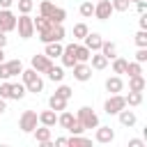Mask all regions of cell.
<instances>
[{
	"mask_svg": "<svg viewBox=\"0 0 147 147\" xmlns=\"http://www.w3.org/2000/svg\"><path fill=\"white\" fill-rule=\"evenodd\" d=\"M83 41H85L83 46H87V48L94 53V51H99V48H101V41H103V39H101V34H99V32H87V34L83 37Z\"/></svg>",
	"mask_w": 147,
	"mask_h": 147,
	"instance_id": "14",
	"label": "cell"
},
{
	"mask_svg": "<svg viewBox=\"0 0 147 147\" xmlns=\"http://www.w3.org/2000/svg\"><path fill=\"white\" fill-rule=\"evenodd\" d=\"M129 147H145V142H142L140 138H131V140H129Z\"/></svg>",
	"mask_w": 147,
	"mask_h": 147,
	"instance_id": "46",
	"label": "cell"
},
{
	"mask_svg": "<svg viewBox=\"0 0 147 147\" xmlns=\"http://www.w3.org/2000/svg\"><path fill=\"white\" fill-rule=\"evenodd\" d=\"M37 124H39V115L34 110H23V115L18 117V129L23 133H32L37 129Z\"/></svg>",
	"mask_w": 147,
	"mask_h": 147,
	"instance_id": "4",
	"label": "cell"
},
{
	"mask_svg": "<svg viewBox=\"0 0 147 147\" xmlns=\"http://www.w3.org/2000/svg\"><path fill=\"white\" fill-rule=\"evenodd\" d=\"M94 140L96 142H101V145H108V142H113L115 140V131L110 129V126H96V133H94Z\"/></svg>",
	"mask_w": 147,
	"mask_h": 147,
	"instance_id": "12",
	"label": "cell"
},
{
	"mask_svg": "<svg viewBox=\"0 0 147 147\" xmlns=\"http://www.w3.org/2000/svg\"><path fill=\"white\" fill-rule=\"evenodd\" d=\"M32 23H34V32H41V30H46L48 25H51V21L46 18V16H37V18H32Z\"/></svg>",
	"mask_w": 147,
	"mask_h": 147,
	"instance_id": "32",
	"label": "cell"
},
{
	"mask_svg": "<svg viewBox=\"0 0 147 147\" xmlns=\"http://www.w3.org/2000/svg\"><path fill=\"white\" fill-rule=\"evenodd\" d=\"M55 94H57V96H62V99H67V101H69V99H71V94H74V90H71V87H69V85H60V87H57V90H55Z\"/></svg>",
	"mask_w": 147,
	"mask_h": 147,
	"instance_id": "37",
	"label": "cell"
},
{
	"mask_svg": "<svg viewBox=\"0 0 147 147\" xmlns=\"http://www.w3.org/2000/svg\"><path fill=\"white\" fill-rule=\"evenodd\" d=\"M138 25H140V30H147V14H145V11L140 14V18H138Z\"/></svg>",
	"mask_w": 147,
	"mask_h": 147,
	"instance_id": "45",
	"label": "cell"
},
{
	"mask_svg": "<svg viewBox=\"0 0 147 147\" xmlns=\"http://www.w3.org/2000/svg\"><path fill=\"white\" fill-rule=\"evenodd\" d=\"M145 78H142V74H138V76H129V90H133V92H142L145 90Z\"/></svg>",
	"mask_w": 147,
	"mask_h": 147,
	"instance_id": "21",
	"label": "cell"
},
{
	"mask_svg": "<svg viewBox=\"0 0 147 147\" xmlns=\"http://www.w3.org/2000/svg\"><path fill=\"white\" fill-rule=\"evenodd\" d=\"M60 60H62V67H74L76 64V44H67L64 48H62V55H60Z\"/></svg>",
	"mask_w": 147,
	"mask_h": 147,
	"instance_id": "10",
	"label": "cell"
},
{
	"mask_svg": "<svg viewBox=\"0 0 147 147\" xmlns=\"http://www.w3.org/2000/svg\"><path fill=\"white\" fill-rule=\"evenodd\" d=\"M32 136H34V140L39 142V145H44V147H51L53 142H51V126H39V129H34L32 131Z\"/></svg>",
	"mask_w": 147,
	"mask_h": 147,
	"instance_id": "13",
	"label": "cell"
},
{
	"mask_svg": "<svg viewBox=\"0 0 147 147\" xmlns=\"http://www.w3.org/2000/svg\"><path fill=\"white\" fill-rule=\"evenodd\" d=\"M39 124H44V126H51V129H53V126L57 124V113H55V110H51V108H48V110H41V113H39Z\"/></svg>",
	"mask_w": 147,
	"mask_h": 147,
	"instance_id": "17",
	"label": "cell"
},
{
	"mask_svg": "<svg viewBox=\"0 0 147 147\" xmlns=\"http://www.w3.org/2000/svg\"><path fill=\"white\" fill-rule=\"evenodd\" d=\"M21 78H23V85H25V90L28 92H41L44 90V80H41V76L30 67V69H23L21 71Z\"/></svg>",
	"mask_w": 147,
	"mask_h": 147,
	"instance_id": "1",
	"label": "cell"
},
{
	"mask_svg": "<svg viewBox=\"0 0 147 147\" xmlns=\"http://www.w3.org/2000/svg\"><path fill=\"white\" fill-rule=\"evenodd\" d=\"M78 11H80V16H83V18L94 16V2H92V0H85V2L78 7Z\"/></svg>",
	"mask_w": 147,
	"mask_h": 147,
	"instance_id": "30",
	"label": "cell"
},
{
	"mask_svg": "<svg viewBox=\"0 0 147 147\" xmlns=\"http://www.w3.org/2000/svg\"><path fill=\"white\" fill-rule=\"evenodd\" d=\"M136 44H138V48H147V30H140L136 37Z\"/></svg>",
	"mask_w": 147,
	"mask_h": 147,
	"instance_id": "39",
	"label": "cell"
},
{
	"mask_svg": "<svg viewBox=\"0 0 147 147\" xmlns=\"http://www.w3.org/2000/svg\"><path fill=\"white\" fill-rule=\"evenodd\" d=\"M14 5V0H0V9H9Z\"/></svg>",
	"mask_w": 147,
	"mask_h": 147,
	"instance_id": "48",
	"label": "cell"
},
{
	"mask_svg": "<svg viewBox=\"0 0 147 147\" xmlns=\"http://www.w3.org/2000/svg\"><path fill=\"white\" fill-rule=\"evenodd\" d=\"M126 64H129V60H124V57H113V74H126Z\"/></svg>",
	"mask_w": 147,
	"mask_h": 147,
	"instance_id": "28",
	"label": "cell"
},
{
	"mask_svg": "<svg viewBox=\"0 0 147 147\" xmlns=\"http://www.w3.org/2000/svg\"><path fill=\"white\" fill-rule=\"evenodd\" d=\"M37 34H39V39L44 44H48V41H62L64 39V28H62V23H51L46 30H41Z\"/></svg>",
	"mask_w": 147,
	"mask_h": 147,
	"instance_id": "3",
	"label": "cell"
},
{
	"mask_svg": "<svg viewBox=\"0 0 147 147\" xmlns=\"http://www.w3.org/2000/svg\"><path fill=\"white\" fill-rule=\"evenodd\" d=\"M94 16H96L99 21H108V18L113 16V5H110V0H96V2H94Z\"/></svg>",
	"mask_w": 147,
	"mask_h": 147,
	"instance_id": "9",
	"label": "cell"
},
{
	"mask_svg": "<svg viewBox=\"0 0 147 147\" xmlns=\"http://www.w3.org/2000/svg\"><path fill=\"white\" fill-rule=\"evenodd\" d=\"M92 140L90 138H83L80 133L78 136H71V138H67V145H90Z\"/></svg>",
	"mask_w": 147,
	"mask_h": 147,
	"instance_id": "38",
	"label": "cell"
},
{
	"mask_svg": "<svg viewBox=\"0 0 147 147\" xmlns=\"http://www.w3.org/2000/svg\"><path fill=\"white\" fill-rule=\"evenodd\" d=\"M30 64H32V69H34L37 74H46V71H48V67H51L53 62H51V57H48V55H32Z\"/></svg>",
	"mask_w": 147,
	"mask_h": 147,
	"instance_id": "11",
	"label": "cell"
},
{
	"mask_svg": "<svg viewBox=\"0 0 147 147\" xmlns=\"http://www.w3.org/2000/svg\"><path fill=\"white\" fill-rule=\"evenodd\" d=\"M0 96H2V99H11V83L5 80V83L0 85Z\"/></svg>",
	"mask_w": 147,
	"mask_h": 147,
	"instance_id": "41",
	"label": "cell"
},
{
	"mask_svg": "<svg viewBox=\"0 0 147 147\" xmlns=\"http://www.w3.org/2000/svg\"><path fill=\"white\" fill-rule=\"evenodd\" d=\"M124 99H126V106H133V108H136V106L142 103V92H133V90H129V94H126Z\"/></svg>",
	"mask_w": 147,
	"mask_h": 147,
	"instance_id": "29",
	"label": "cell"
},
{
	"mask_svg": "<svg viewBox=\"0 0 147 147\" xmlns=\"http://www.w3.org/2000/svg\"><path fill=\"white\" fill-rule=\"evenodd\" d=\"M126 74H129V76H138V74H142L140 62H129V64H126Z\"/></svg>",
	"mask_w": 147,
	"mask_h": 147,
	"instance_id": "40",
	"label": "cell"
},
{
	"mask_svg": "<svg viewBox=\"0 0 147 147\" xmlns=\"http://www.w3.org/2000/svg\"><path fill=\"white\" fill-rule=\"evenodd\" d=\"M136 62H147V48H138V53H136Z\"/></svg>",
	"mask_w": 147,
	"mask_h": 147,
	"instance_id": "43",
	"label": "cell"
},
{
	"mask_svg": "<svg viewBox=\"0 0 147 147\" xmlns=\"http://www.w3.org/2000/svg\"><path fill=\"white\" fill-rule=\"evenodd\" d=\"M16 30H18V37L21 39H30L34 34V23H32L30 14H21L16 18Z\"/></svg>",
	"mask_w": 147,
	"mask_h": 147,
	"instance_id": "5",
	"label": "cell"
},
{
	"mask_svg": "<svg viewBox=\"0 0 147 147\" xmlns=\"http://www.w3.org/2000/svg\"><path fill=\"white\" fill-rule=\"evenodd\" d=\"M0 78L2 80H9V71H7V64L5 62H0Z\"/></svg>",
	"mask_w": 147,
	"mask_h": 147,
	"instance_id": "44",
	"label": "cell"
},
{
	"mask_svg": "<svg viewBox=\"0 0 147 147\" xmlns=\"http://www.w3.org/2000/svg\"><path fill=\"white\" fill-rule=\"evenodd\" d=\"M71 69H74V78H76L78 83H87V80L92 78V67H90L87 62H76Z\"/></svg>",
	"mask_w": 147,
	"mask_h": 147,
	"instance_id": "8",
	"label": "cell"
},
{
	"mask_svg": "<svg viewBox=\"0 0 147 147\" xmlns=\"http://www.w3.org/2000/svg\"><path fill=\"white\" fill-rule=\"evenodd\" d=\"M48 108H51V110H55V113H60V110H64V108H67V99H62V96L53 94V96L48 99Z\"/></svg>",
	"mask_w": 147,
	"mask_h": 147,
	"instance_id": "24",
	"label": "cell"
},
{
	"mask_svg": "<svg viewBox=\"0 0 147 147\" xmlns=\"http://www.w3.org/2000/svg\"><path fill=\"white\" fill-rule=\"evenodd\" d=\"M76 119L83 124V129L87 131V129H96L99 126V115L90 108V106H83V108H78V115H76Z\"/></svg>",
	"mask_w": 147,
	"mask_h": 147,
	"instance_id": "2",
	"label": "cell"
},
{
	"mask_svg": "<svg viewBox=\"0 0 147 147\" xmlns=\"http://www.w3.org/2000/svg\"><path fill=\"white\" fill-rule=\"evenodd\" d=\"M5 110H7V99H2V96H0V115H2Z\"/></svg>",
	"mask_w": 147,
	"mask_h": 147,
	"instance_id": "49",
	"label": "cell"
},
{
	"mask_svg": "<svg viewBox=\"0 0 147 147\" xmlns=\"http://www.w3.org/2000/svg\"><path fill=\"white\" fill-rule=\"evenodd\" d=\"M106 90L110 92V94H119L122 90H124V80L115 74V76H110V78H106Z\"/></svg>",
	"mask_w": 147,
	"mask_h": 147,
	"instance_id": "15",
	"label": "cell"
},
{
	"mask_svg": "<svg viewBox=\"0 0 147 147\" xmlns=\"http://www.w3.org/2000/svg\"><path fill=\"white\" fill-rule=\"evenodd\" d=\"M53 9H55V5H53L51 0H41V5H39V14H41V16L48 18V14H51Z\"/></svg>",
	"mask_w": 147,
	"mask_h": 147,
	"instance_id": "35",
	"label": "cell"
},
{
	"mask_svg": "<svg viewBox=\"0 0 147 147\" xmlns=\"http://www.w3.org/2000/svg\"><path fill=\"white\" fill-rule=\"evenodd\" d=\"M16 5H18V11L21 14H30L32 9H34V2L32 0H14Z\"/></svg>",
	"mask_w": 147,
	"mask_h": 147,
	"instance_id": "33",
	"label": "cell"
},
{
	"mask_svg": "<svg viewBox=\"0 0 147 147\" xmlns=\"http://www.w3.org/2000/svg\"><path fill=\"white\" fill-rule=\"evenodd\" d=\"M87 32H90V28H87L85 23H76V25H74V37H76V39H83Z\"/></svg>",
	"mask_w": 147,
	"mask_h": 147,
	"instance_id": "36",
	"label": "cell"
},
{
	"mask_svg": "<svg viewBox=\"0 0 147 147\" xmlns=\"http://www.w3.org/2000/svg\"><path fill=\"white\" fill-rule=\"evenodd\" d=\"M0 62H5V53H2V48H0Z\"/></svg>",
	"mask_w": 147,
	"mask_h": 147,
	"instance_id": "51",
	"label": "cell"
},
{
	"mask_svg": "<svg viewBox=\"0 0 147 147\" xmlns=\"http://www.w3.org/2000/svg\"><path fill=\"white\" fill-rule=\"evenodd\" d=\"M7 46V37H5V32H0V48H5Z\"/></svg>",
	"mask_w": 147,
	"mask_h": 147,
	"instance_id": "50",
	"label": "cell"
},
{
	"mask_svg": "<svg viewBox=\"0 0 147 147\" xmlns=\"http://www.w3.org/2000/svg\"><path fill=\"white\" fill-rule=\"evenodd\" d=\"M99 53H103L108 60H113V57H117V46H115L113 41H101V48H99Z\"/></svg>",
	"mask_w": 147,
	"mask_h": 147,
	"instance_id": "23",
	"label": "cell"
},
{
	"mask_svg": "<svg viewBox=\"0 0 147 147\" xmlns=\"http://www.w3.org/2000/svg\"><path fill=\"white\" fill-rule=\"evenodd\" d=\"M136 9H138V14H142V11H147V2H145V0H140V2H136Z\"/></svg>",
	"mask_w": 147,
	"mask_h": 147,
	"instance_id": "47",
	"label": "cell"
},
{
	"mask_svg": "<svg viewBox=\"0 0 147 147\" xmlns=\"http://www.w3.org/2000/svg\"><path fill=\"white\" fill-rule=\"evenodd\" d=\"M92 2H96V0H92Z\"/></svg>",
	"mask_w": 147,
	"mask_h": 147,
	"instance_id": "52",
	"label": "cell"
},
{
	"mask_svg": "<svg viewBox=\"0 0 147 147\" xmlns=\"http://www.w3.org/2000/svg\"><path fill=\"white\" fill-rule=\"evenodd\" d=\"M90 55H92V51L87 46L76 44V62H90Z\"/></svg>",
	"mask_w": 147,
	"mask_h": 147,
	"instance_id": "25",
	"label": "cell"
},
{
	"mask_svg": "<svg viewBox=\"0 0 147 147\" xmlns=\"http://www.w3.org/2000/svg\"><path fill=\"white\" fill-rule=\"evenodd\" d=\"M25 92H28V90H25V85H23V83H11V99H16V101H18V99H23V96H25Z\"/></svg>",
	"mask_w": 147,
	"mask_h": 147,
	"instance_id": "31",
	"label": "cell"
},
{
	"mask_svg": "<svg viewBox=\"0 0 147 147\" xmlns=\"http://www.w3.org/2000/svg\"><path fill=\"white\" fill-rule=\"evenodd\" d=\"M46 76H48V80H53V83H62V80H64V69H62V67L51 64V67H48V71H46Z\"/></svg>",
	"mask_w": 147,
	"mask_h": 147,
	"instance_id": "20",
	"label": "cell"
},
{
	"mask_svg": "<svg viewBox=\"0 0 147 147\" xmlns=\"http://www.w3.org/2000/svg\"><path fill=\"white\" fill-rule=\"evenodd\" d=\"M16 14L11 9H0V32H11L16 30Z\"/></svg>",
	"mask_w": 147,
	"mask_h": 147,
	"instance_id": "7",
	"label": "cell"
},
{
	"mask_svg": "<svg viewBox=\"0 0 147 147\" xmlns=\"http://www.w3.org/2000/svg\"><path fill=\"white\" fill-rule=\"evenodd\" d=\"M64 18H67V11H64L62 7H55V9L48 14V21H51V23H64Z\"/></svg>",
	"mask_w": 147,
	"mask_h": 147,
	"instance_id": "27",
	"label": "cell"
},
{
	"mask_svg": "<svg viewBox=\"0 0 147 147\" xmlns=\"http://www.w3.org/2000/svg\"><path fill=\"white\" fill-rule=\"evenodd\" d=\"M74 122H76V117H74V115H71L67 108H64V110H60V115H57V124H60L62 129H69Z\"/></svg>",
	"mask_w": 147,
	"mask_h": 147,
	"instance_id": "22",
	"label": "cell"
},
{
	"mask_svg": "<svg viewBox=\"0 0 147 147\" xmlns=\"http://www.w3.org/2000/svg\"><path fill=\"white\" fill-rule=\"evenodd\" d=\"M5 64H7L9 78H14V76H21V71H23V62H21V60H9V62H5Z\"/></svg>",
	"mask_w": 147,
	"mask_h": 147,
	"instance_id": "26",
	"label": "cell"
},
{
	"mask_svg": "<svg viewBox=\"0 0 147 147\" xmlns=\"http://www.w3.org/2000/svg\"><path fill=\"white\" fill-rule=\"evenodd\" d=\"M67 131H69V133H71V136H78V133H83V131H85V129H83V124H80V122H78V119H76V122H74V124H71V126H69V129H67Z\"/></svg>",
	"mask_w": 147,
	"mask_h": 147,
	"instance_id": "42",
	"label": "cell"
},
{
	"mask_svg": "<svg viewBox=\"0 0 147 147\" xmlns=\"http://www.w3.org/2000/svg\"><path fill=\"white\" fill-rule=\"evenodd\" d=\"M117 115H119V124H122V126H126V129L136 126V122H138V117H136V113H133V110H126V108H122Z\"/></svg>",
	"mask_w": 147,
	"mask_h": 147,
	"instance_id": "16",
	"label": "cell"
},
{
	"mask_svg": "<svg viewBox=\"0 0 147 147\" xmlns=\"http://www.w3.org/2000/svg\"><path fill=\"white\" fill-rule=\"evenodd\" d=\"M113 5V11H126L131 7V0H110Z\"/></svg>",
	"mask_w": 147,
	"mask_h": 147,
	"instance_id": "34",
	"label": "cell"
},
{
	"mask_svg": "<svg viewBox=\"0 0 147 147\" xmlns=\"http://www.w3.org/2000/svg\"><path fill=\"white\" fill-rule=\"evenodd\" d=\"M90 60H92V69H96V71H101V69L108 67V57H106L103 53H99V51H94V53L90 55Z\"/></svg>",
	"mask_w": 147,
	"mask_h": 147,
	"instance_id": "18",
	"label": "cell"
},
{
	"mask_svg": "<svg viewBox=\"0 0 147 147\" xmlns=\"http://www.w3.org/2000/svg\"><path fill=\"white\" fill-rule=\"evenodd\" d=\"M122 108H126V99H124L122 94H110V96L106 99V103H103V110H106L108 115H117Z\"/></svg>",
	"mask_w": 147,
	"mask_h": 147,
	"instance_id": "6",
	"label": "cell"
},
{
	"mask_svg": "<svg viewBox=\"0 0 147 147\" xmlns=\"http://www.w3.org/2000/svg\"><path fill=\"white\" fill-rule=\"evenodd\" d=\"M62 48H64V46H62L60 41H48L46 48H44V55H48L51 60H53V57H60V55H62Z\"/></svg>",
	"mask_w": 147,
	"mask_h": 147,
	"instance_id": "19",
	"label": "cell"
}]
</instances>
